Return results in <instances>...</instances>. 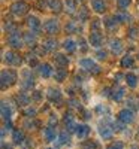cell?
Returning a JSON list of instances; mask_svg holds the SVG:
<instances>
[{
    "instance_id": "24",
    "label": "cell",
    "mask_w": 139,
    "mask_h": 149,
    "mask_svg": "<svg viewBox=\"0 0 139 149\" xmlns=\"http://www.w3.org/2000/svg\"><path fill=\"white\" fill-rule=\"evenodd\" d=\"M17 100H18V104H20V106L26 107V106H29L30 102H32V95H27L26 93H20L18 97H17Z\"/></svg>"
},
{
    "instance_id": "45",
    "label": "cell",
    "mask_w": 139,
    "mask_h": 149,
    "mask_svg": "<svg viewBox=\"0 0 139 149\" xmlns=\"http://www.w3.org/2000/svg\"><path fill=\"white\" fill-rule=\"evenodd\" d=\"M96 55H97V58H99V60H106V57H108L106 51H103V49H99Z\"/></svg>"
},
{
    "instance_id": "38",
    "label": "cell",
    "mask_w": 139,
    "mask_h": 149,
    "mask_svg": "<svg viewBox=\"0 0 139 149\" xmlns=\"http://www.w3.org/2000/svg\"><path fill=\"white\" fill-rule=\"evenodd\" d=\"M67 104L70 106V107H73V109H82V106H81V102L79 100H77V98H70V100L67 102Z\"/></svg>"
},
{
    "instance_id": "26",
    "label": "cell",
    "mask_w": 139,
    "mask_h": 149,
    "mask_svg": "<svg viewBox=\"0 0 139 149\" xmlns=\"http://www.w3.org/2000/svg\"><path fill=\"white\" fill-rule=\"evenodd\" d=\"M115 19L118 21V22H126V21H129L130 19V15H129V12H126L124 9H120V10H117L115 12Z\"/></svg>"
},
{
    "instance_id": "34",
    "label": "cell",
    "mask_w": 139,
    "mask_h": 149,
    "mask_svg": "<svg viewBox=\"0 0 139 149\" xmlns=\"http://www.w3.org/2000/svg\"><path fill=\"white\" fill-rule=\"evenodd\" d=\"M22 113H24V116H27V118H34L36 116V113H37V110H36V107H33V106H26L24 107V110H22Z\"/></svg>"
},
{
    "instance_id": "14",
    "label": "cell",
    "mask_w": 139,
    "mask_h": 149,
    "mask_svg": "<svg viewBox=\"0 0 139 149\" xmlns=\"http://www.w3.org/2000/svg\"><path fill=\"white\" fill-rule=\"evenodd\" d=\"M91 128L87 125V124H78V127H77V131H75V134H77V137L84 140L88 137V134H90Z\"/></svg>"
},
{
    "instance_id": "15",
    "label": "cell",
    "mask_w": 139,
    "mask_h": 149,
    "mask_svg": "<svg viewBox=\"0 0 139 149\" xmlns=\"http://www.w3.org/2000/svg\"><path fill=\"white\" fill-rule=\"evenodd\" d=\"M11 139L15 145H21L24 140H26V136H24V131L21 128H14L11 133Z\"/></svg>"
},
{
    "instance_id": "20",
    "label": "cell",
    "mask_w": 139,
    "mask_h": 149,
    "mask_svg": "<svg viewBox=\"0 0 139 149\" xmlns=\"http://www.w3.org/2000/svg\"><path fill=\"white\" fill-rule=\"evenodd\" d=\"M27 26H29L30 30H33V31L36 33V31H39V29H41V22H39V19H37V17L30 15V17L27 18Z\"/></svg>"
},
{
    "instance_id": "18",
    "label": "cell",
    "mask_w": 139,
    "mask_h": 149,
    "mask_svg": "<svg viewBox=\"0 0 139 149\" xmlns=\"http://www.w3.org/2000/svg\"><path fill=\"white\" fill-rule=\"evenodd\" d=\"M109 49H111V52L114 55H118L123 52V42L120 39H112L109 42Z\"/></svg>"
},
{
    "instance_id": "36",
    "label": "cell",
    "mask_w": 139,
    "mask_h": 149,
    "mask_svg": "<svg viewBox=\"0 0 139 149\" xmlns=\"http://www.w3.org/2000/svg\"><path fill=\"white\" fill-rule=\"evenodd\" d=\"M65 8L67 12L73 14L75 10H77V3H75V0H65Z\"/></svg>"
},
{
    "instance_id": "4",
    "label": "cell",
    "mask_w": 139,
    "mask_h": 149,
    "mask_svg": "<svg viewBox=\"0 0 139 149\" xmlns=\"http://www.w3.org/2000/svg\"><path fill=\"white\" fill-rule=\"evenodd\" d=\"M79 67L82 70H85V72H91L94 74L100 73V67L96 64V61L91 60V58H82V60H79Z\"/></svg>"
},
{
    "instance_id": "11",
    "label": "cell",
    "mask_w": 139,
    "mask_h": 149,
    "mask_svg": "<svg viewBox=\"0 0 139 149\" xmlns=\"http://www.w3.org/2000/svg\"><path fill=\"white\" fill-rule=\"evenodd\" d=\"M97 131L100 134V137L105 139V140H109L112 139V136H114V128L109 125V124H99V127H97Z\"/></svg>"
},
{
    "instance_id": "31",
    "label": "cell",
    "mask_w": 139,
    "mask_h": 149,
    "mask_svg": "<svg viewBox=\"0 0 139 149\" xmlns=\"http://www.w3.org/2000/svg\"><path fill=\"white\" fill-rule=\"evenodd\" d=\"M24 42H26V45L33 46L34 42H36V33H34V31H27V33H24Z\"/></svg>"
},
{
    "instance_id": "6",
    "label": "cell",
    "mask_w": 139,
    "mask_h": 149,
    "mask_svg": "<svg viewBox=\"0 0 139 149\" xmlns=\"http://www.w3.org/2000/svg\"><path fill=\"white\" fill-rule=\"evenodd\" d=\"M21 85L24 90H32L34 86V78H33V73L32 70H24L21 73Z\"/></svg>"
},
{
    "instance_id": "3",
    "label": "cell",
    "mask_w": 139,
    "mask_h": 149,
    "mask_svg": "<svg viewBox=\"0 0 139 149\" xmlns=\"http://www.w3.org/2000/svg\"><path fill=\"white\" fill-rule=\"evenodd\" d=\"M8 43H9V46H12L14 49H21L24 45H26V42H24V36H21L18 30L9 34Z\"/></svg>"
},
{
    "instance_id": "33",
    "label": "cell",
    "mask_w": 139,
    "mask_h": 149,
    "mask_svg": "<svg viewBox=\"0 0 139 149\" xmlns=\"http://www.w3.org/2000/svg\"><path fill=\"white\" fill-rule=\"evenodd\" d=\"M133 63H135L133 57H132V55H126V57H123V60H121V67H123V69H129V67L133 66Z\"/></svg>"
},
{
    "instance_id": "16",
    "label": "cell",
    "mask_w": 139,
    "mask_h": 149,
    "mask_svg": "<svg viewBox=\"0 0 139 149\" xmlns=\"http://www.w3.org/2000/svg\"><path fill=\"white\" fill-rule=\"evenodd\" d=\"M90 5H91V9L96 12V14H103V12L106 10L105 0H90Z\"/></svg>"
},
{
    "instance_id": "21",
    "label": "cell",
    "mask_w": 139,
    "mask_h": 149,
    "mask_svg": "<svg viewBox=\"0 0 139 149\" xmlns=\"http://www.w3.org/2000/svg\"><path fill=\"white\" fill-rule=\"evenodd\" d=\"M39 67V73H41V76L42 78H49L53 74V69H51V64H48V63H44V64H39L37 66Z\"/></svg>"
},
{
    "instance_id": "53",
    "label": "cell",
    "mask_w": 139,
    "mask_h": 149,
    "mask_svg": "<svg viewBox=\"0 0 139 149\" xmlns=\"http://www.w3.org/2000/svg\"><path fill=\"white\" fill-rule=\"evenodd\" d=\"M138 58H139V54H138Z\"/></svg>"
},
{
    "instance_id": "13",
    "label": "cell",
    "mask_w": 139,
    "mask_h": 149,
    "mask_svg": "<svg viewBox=\"0 0 139 149\" xmlns=\"http://www.w3.org/2000/svg\"><path fill=\"white\" fill-rule=\"evenodd\" d=\"M88 42H90V45L93 48L99 49L100 46H102V42H103V37H102V34H100V31H91L90 37H88Z\"/></svg>"
},
{
    "instance_id": "41",
    "label": "cell",
    "mask_w": 139,
    "mask_h": 149,
    "mask_svg": "<svg viewBox=\"0 0 139 149\" xmlns=\"http://www.w3.org/2000/svg\"><path fill=\"white\" fill-rule=\"evenodd\" d=\"M82 148H84V149H97V145H96L93 140H88V142H85V143L82 145Z\"/></svg>"
},
{
    "instance_id": "39",
    "label": "cell",
    "mask_w": 139,
    "mask_h": 149,
    "mask_svg": "<svg viewBox=\"0 0 139 149\" xmlns=\"http://www.w3.org/2000/svg\"><path fill=\"white\" fill-rule=\"evenodd\" d=\"M106 149H124V143L123 142H112L106 146Z\"/></svg>"
},
{
    "instance_id": "46",
    "label": "cell",
    "mask_w": 139,
    "mask_h": 149,
    "mask_svg": "<svg viewBox=\"0 0 139 149\" xmlns=\"http://www.w3.org/2000/svg\"><path fill=\"white\" fill-rule=\"evenodd\" d=\"M99 29H100V22L99 19H94L91 22V31H99Z\"/></svg>"
},
{
    "instance_id": "2",
    "label": "cell",
    "mask_w": 139,
    "mask_h": 149,
    "mask_svg": "<svg viewBox=\"0 0 139 149\" xmlns=\"http://www.w3.org/2000/svg\"><path fill=\"white\" fill-rule=\"evenodd\" d=\"M2 119L5 122V128L6 130H14V127H12V109L8 103H2Z\"/></svg>"
},
{
    "instance_id": "47",
    "label": "cell",
    "mask_w": 139,
    "mask_h": 149,
    "mask_svg": "<svg viewBox=\"0 0 139 149\" xmlns=\"http://www.w3.org/2000/svg\"><path fill=\"white\" fill-rule=\"evenodd\" d=\"M117 3H118V6H120L121 9H124V8H127V6H129L130 0H117Z\"/></svg>"
},
{
    "instance_id": "19",
    "label": "cell",
    "mask_w": 139,
    "mask_h": 149,
    "mask_svg": "<svg viewBox=\"0 0 139 149\" xmlns=\"http://www.w3.org/2000/svg\"><path fill=\"white\" fill-rule=\"evenodd\" d=\"M114 102H121L123 98L126 97V90L121 88V86H118V88H114L111 91V95H109Z\"/></svg>"
},
{
    "instance_id": "52",
    "label": "cell",
    "mask_w": 139,
    "mask_h": 149,
    "mask_svg": "<svg viewBox=\"0 0 139 149\" xmlns=\"http://www.w3.org/2000/svg\"><path fill=\"white\" fill-rule=\"evenodd\" d=\"M46 149H53V148H46Z\"/></svg>"
},
{
    "instance_id": "29",
    "label": "cell",
    "mask_w": 139,
    "mask_h": 149,
    "mask_svg": "<svg viewBox=\"0 0 139 149\" xmlns=\"http://www.w3.org/2000/svg\"><path fill=\"white\" fill-rule=\"evenodd\" d=\"M54 78H55V81H57V82H63V81H66V78H67V72L65 70V67L57 69V70H55V73H54Z\"/></svg>"
},
{
    "instance_id": "51",
    "label": "cell",
    "mask_w": 139,
    "mask_h": 149,
    "mask_svg": "<svg viewBox=\"0 0 139 149\" xmlns=\"http://www.w3.org/2000/svg\"><path fill=\"white\" fill-rule=\"evenodd\" d=\"M130 149H138V148H136V146H132V148H130Z\"/></svg>"
},
{
    "instance_id": "32",
    "label": "cell",
    "mask_w": 139,
    "mask_h": 149,
    "mask_svg": "<svg viewBox=\"0 0 139 149\" xmlns=\"http://www.w3.org/2000/svg\"><path fill=\"white\" fill-rule=\"evenodd\" d=\"M24 127H26L27 130H36L37 127H39V121L33 119V118H29V119L24 121Z\"/></svg>"
},
{
    "instance_id": "27",
    "label": "cell",
    "mask_w": 139,
    "mask_h": 149,
    "mask_svg": "<svg viewBox=\"0 0 139 149\" xmlns=\"http://www.w3.org/2000/svg\"><path fill=\"white\" fill-rule=\"evenodd\" d=\"M54 60H55L57 66H60V67H66V66L69 64V57L63 55V54H55Z\"/></svg>"
},
{
    "instance_id": "49",
    "label": "cell",
    "mask_w": 139,
    "mask_h": 149,
    "mask_svg": "<svg viewBox=\"0 0 139 149\" xmlns=\"http://www.w3.org/2000/svg\"><path fill=\"white\" fill-rule=\"evenodd\" d=\"M87 17H88V12H87L85 9H82V14H79V18H81V21H82V19H85Z\"/></svg>"
},
{
    "instance_id": "1",
    "label": "cell",
    "mask_w": 139,
    "mask_h": 149,
    "mask_svg": "<svg viewBox=\"0 0 139 149\" xmlns=\"http://www.w3.org/2000/svg\"><path fill=\"white\" fill-rule=\"evenodd\" d=\"M0 81H2V88L6 90L9 86H12L17 82V73L11 69H5L2 70V76H0Z\"/></svg>"
},
{
    "instance_id": "40",
    "label": "cell",
    "mask_w": 139,
    "mask_h": 149,
    "mask_svg": "<svg viewBox=\"0 0 139 149\" xmlns=\"http://www.w3.org/2000/svg\"><path fill=\"white\" fill-rule=\"evenodd\" d=\"M5 29L8 30V33H9V34H11V33H14V31H17V26H15V24H12L11 21H6Z\"/></svg>"
},
{
    "instance_id": "12",
    "label": "cell",
    "mask_w": 139,
    "mask_h": 149,
    "mask_svg": "<svg viewBox=\"0 0 139 149\" xmlns=\"http://www.w3.org/2000/svg\"><path fill=\"white\" fill-rule=\"evenodd\" d=\"M46 97H48V100L51 102V103H61V91L57 90V88H48L46 91Z\"/></svg>"
},
{
    "instance_id": "23",
    "label": "cell",
    "mask_w": 139,
    "mask_h": 149,
    "mask_svg": "<svg viewBox=\"0 0 139 149\" xmlns=\"http://www.w3.org/2000/svg\"><path fill=\"white\" fill-rule=\"evenodd\" d=\"M57 48V40H54V39H45L44 42H42V49L45 52H48V51H54V49Z\"/></svg>"
},
{
    "instance_id": "35",
    "label": "cell",
    "mask_w": 139,
    "mask_h": 149,
    "mask_svg": "<svg viewBox=\"0 0 139 149\" xmlns=\"http://www.w3.org/2000/svg\"><path fill=\"white\" fill-rule=\"evenodd\" d=\"M117 19H115V17H111V18H105L103 19V26L105 27H108V29H114V27H117Z\"/></svg>"
},
{
    "instance_id": "7",
    "label": "cell",
    "mask_w": 139,
    "mask_h": 149,
    "mask_svg": "<svg viewBox=\"0 0 139 149\" xmlns=\"http://www.w3.org/2000/svg\"><path fill=\"white\" fill-rule=\"evenodd\" d=\"M63 124H65V127L69 133H75L77 131V127H78V124L75 122V116L72 112H66L65 116H63Z\"/></svg>"
},
{
    "instance_id": "44",
    "label": "cell",
    "mask_w": 139,
    "mask_h": 149,
    "mask_svg": "<svg viewBox=\"0 0 139 149\" xmlns=\"http://www.w3.org/2000/svg\"><path fill=\"white\" fill-rule=\"evenodd\" d=\"M20 146H21V149H32L33 148V143L30 142V139H26Z\"/></svg>"
},
{
    "instance_id": "9",
    "label": "cell",
    "mask_w": 139,
    "mask_h": 149,
    "mask_svg": "<svg viewBox=\"0 0 139 149\" xmlns=\"http://www.w3.org/2000/svg\"><path fill=\"white\" fill-rule=\"evenodd\" d=\"M5 63L9 64V66H14V67H20L22 64V58L20 55H17L15 52L12 51H8L5 54Z\"/></svg>"
},
{
    "instance_id": "10",
    "label": "cell",
    "mask_w": 139,
    "mask_h": 149,
    "mask_svg": "<svg viewBox=\"0 0 139 149\" xmlns=\"http://www.w3.org/2000/svg\"><path fill=\"white\" fill-rule=\"evenodd\" d=\"M42 29H44V31L48 33V34H55V33L58 31V29H60V24H58L57 19L51 18V19H46V21L44 22Z\"/></svg>"
},
{
    "instance_id": "5",
    "label": "cell",
    "mask_w": 139,
    "mask_h": 149,
    "mask_svg": "<svg viewBox=\"0 0 139 149\" xmlns=\"http://www.w3.org/2000/svg\"><path fill=\"white\" fill-rule=\"evenodd\" d=\"M117 119L121 121L124 125H129V124H132L135 121V112L132 109H121L118 113H117Z\"/></svg>"
},
{
    "instance_id": "17",
    "label": "cell",
    "mask_w": 139,
    "mask_h": 149,
    "mask_svg": "<svg viewBox=\"0 0 139 149\" xmlns=\"http://www.w3.org/2000/svg\"><path fill=\"white\" fill-rule=\"evenodd\" d=\"M44 139H45V142H54V140L57 139V131H55V128L51 127V125L45 127V128H44Z\"/></svg>"
},
{
    "instance_id": "30",
    "label": "cell",
    "mask_w": 139,
    "mask_h": 149,
    "mask_svg": "<svg viewBox=\"0 0 139 149\" xmlns=\"http://www.w3.org/2000/svg\"><path fill=\"white\" fill-rule=\"evenodd\" d=\"M48 5H49V9H51V10L60 12L63 9V5H65V3H61V0H48Z\"/></svg>"
},
{
    "instance_id": "50",
    "label": "cell",
    "mask_w": 139,
    "mask_h": 149,
    "mask_svg": "<svg viewBox=\"0 0 139 149\" xmlns=\"http://www.w3.org/2000/svg\"><path fill=\"white\" fill-rule=\"evenodd\" d=\"M2 149H12V148H11L9 145H6L5 142H2Z\"/></svg>"
},
{
    "instance_id": "37",
    "label": "cell",
    "mask_w": 139,
    "mask_h": 149,
    "mask_svg": "<svg viewBox=\"0 0 139 149\" xmlns=\"http://www.w3.org/2000/svg\"><path fill=\"white\" fill-rule=\"evenodd\" d=\"M66 30H67L69 33H77V30H78V24L75 22V21H69V22H67V26H66Z\"/></svg>"
},
{
    "instance_id": "43",
    "label": "cell",
    "mask_w": 139,
    "mask_h": 149,
    "mask_svg": "<svg viewBox=\"0 0 139 149\" xmlns=\"http://www.w3.org/2000/svg\"><path fill=\"white\" fill-rule=\"evenodd\" d=\"M48 122H49V125H51V127H55L57 124H58V119L55 118L54 113H51V115H49V118H48Z\"/></svg>"
},
{
    "instance_id": "42",
    "label": "cell",
    "mask_w": 139,
    "mask_h": 149,
    "mask_svg": "<svg viewBox=\"0 0 139 149\" xmlns=\"http://www.w3.org/2000/svg\"><path fill=\"white\" fill-rule=\"evenodd\" d=\"M32 100H33V102H41V100H42V93H41V91H33Z\"/></svg>"
},
{
    "instance_id": "25",
    "label": "cell",
    "mask_w": 139,
    "mask_h": 149,
    "mask_svg": "<svg viewBox=\"0 0 139 149\" xmlns=\"http://www.w3.org/2000/svg\"><path fill=\"white\" fill-rule=\"evenodd\" d=\"M63 48H65V51H66V52L73 54L75 51H77V43H75L73 39H66L65 42H63Z\"/></svg>"
},
{
    "instance_id": "8",
    "label": "cell",
    "mask_w": 139,
    "mask_h": 149,
    "mask_svg": "<svg viewBox=\"0 0 139 149\" xmlns=\"http://www.w3.org/2000/svg\"><path fill=\"white\" fill-rule=\"evenodd\" d=\"M27 10H29V5H27L26 2H21V0H18V2H15V3L11 5V12H12L14 15H17V17L24 15Z\"/></svg>"
},
{
    "instance_id": "28",
    "label": "cell",
    "mask_w": 139,
    "mask_h": 149,
    "mask_svg": "<svg viewBox=\"0 0 139 149\" xmlns=\"http://www.w3.org/2000/svg\"><path fill=\"white\" fill-rule=\"evenodd\" d=\"M126 84H127L130 88H136L138 86V76L135 73H127L126 74Z\"/></svg>"
},
{
    "instance_id": "48",
    "label": "cell",
    "mask_w": 139,
    "mask_h": 149,
    "mask_svg": "<svg viewBox=\"0 0 139 149\" xmlns=\"http://www.w3.org/2000/svg\"><path fill=\"white\" fill-rule=\"evenodd\" d=\"M136 31H138V29H136V27H132V29H130V37H133V39H136V37H138Z\"/></svg>"
},
{
    "instance_id": "22",
    "label": "cell",
    "mask_w": 139,
    "mask_h": 149,
    "mask_svg": "<svg viewBox=\"0 0 139 149\" xmlns=\"http://www.w3.org/2000/svg\"><path fill=\"white\" fill-rule=\"evenodd\" d=\"M57 143H58L60 146H63V145H67V143H70V133H69L67 130H63V131H61V133L58 134Z\"/></svg>"
}]
</instances>
